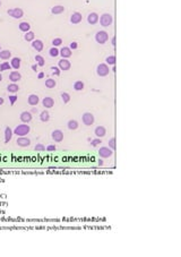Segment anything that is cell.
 <instances>
[{
    "label": "cell",
    "instance_id": "6da1fadb",
    "mask_svg": "<svg viewBox=\"0 0 181 257\" xmlns=\"http://www.w3.org/2000/svg\"><path fill=\"white\" fill-rule=\"evenodd\" d=\"M30 131H31V127L27 124H21V125H18L16 128L14 129L12 133L16 136H18V137H22V136H26Z\"/></svg>",
    "mask_w": 181,
    "mask_h": 257
},
{
    "label": "cell",
    "instance_id": "7a4b0ae2",
    "mask_svg": "<svg viewBox=\"0 0 181 257\" xmlns=\"http://www.w3.org/2000/svg\"><path fill=\"white\" fill-rule=\"evenodd\" d=\"M99 21H100V24L103 27H108V26H110L112 24L113 17L112 15H110V14H103L101 17L99 18Z\"/></svg>",
    "mask_w": 181,
    "mask_h": 257
},
{
    "label": "cell",
    "instance_id": "3957f363",
    "mask_svg": "<svg viewBox=\"0 0 181 257\" xmlns=\"http://www.w3.org/2000/svg\"><path fill=\"white\" fill-rule=\"evenodd\" d=\"M96 73H97V75H99L100 77H105V76L109 75L110 68H109V66H108L106 64H100V65H97V67H96Z\"/></svg>",
    "mask_w": 181,
    "mask_h": 257
},
{
    "label": "cell",
    "instance_id": "277c9868",
    "mask_svg": "<svg viewBox=\"0 0 181 257\" xmlns=\"http://www.w3.org/2000/svg\"><path fill=\"white\" fill-rule=\"evenodd\" d=\"M108 40H109V34L105 31H99L95 34V41L100 44H104L105 42H108Z\"/></svg>",
    "mask_w": 181,
    "mask_h": 257
},
{
    "label": "cell",
    "instance_id": "5b68a950",
    "mask_svg": "<svg viewBox=\"0 0 181 257\" xmlns=\"http://www.w3.org/2000/svg\"><path fill=\"white\" fill-rule=\"evenodd\" d=\"M99 155L102 159H109L113 155V150H111L109 146H102L99 150Z\"/></svg>",
    "mask_w": 181,
    "mask_h": 257
},
{
    "label": "cell",
    "instance_id": "8992f818",
    "mask_svg": "<svg viewBox=\"0 0 181 257\" xmlns=\"http://www.w3.org/2000/svg\"><path fill=\"white\" fill-rule=\"evenodd\" d=\"M82 121H83V124H84L85 126H92V125L94 124L95 119H94V116H93L91 112H86V113L83 115Z\"/></svg>",
    "mask_w": 181,
    "mask_h": 257
},
{
    "label": "cell",
    "instance_id": "52a82bcc",
    "mask_svg": "<svg viewBox=\"0 0 181 257\" xmlns=\"http://www.w3.org/2000/svg\"><path fill=\"white\" fill-rule=\"evenodd\" d=\"M7 14L11 16V17H14V18H16V19H19V18H22L23 15H24V12H23V9L21 8H14V9H9Z\"/></svg>",
    "mask_w": 181,
    "mask_h": 257
},
{
    "label": "cell",
    "instance_id": "ba28073f",
    "mask_svg": "<svg viewBox=\"0 0 181 257\" xmlns=\"http://www.w3.org/2000/svg\"><path fill=\"white\" fill-rule=\"evenodd\" d=\"M58 67H59V69H60V70L67 71V70L70 69L71 64H70V61H69L68 59L62 58L61 60H59V62H58Z\"/></svg>",
    "mask_w": 181,
    "mask_h": 257
},
{
    "label": "cell",
    "instance_id": "9c48e42d",
    "mask_svg": "<svg viewBox=\"0 0 181 257\" xmlns=\"http://www.w3.org/2000/svg\"><path fill=\"white\" fill-rule=\"evenodd\" d=\"M51 138L55 140V142H57V143H60V142H62V140H64V133H62L60 129H56V130L52 131Z\"/></svg>",
    "mask_w": 181,
    "mask_h": 257
},
{
    "label": "cell",
    "instance_id": "30bf717a",
    "mask_svg": "<svg viewBox=\"0 0 181 257\" xmlns=\"http://www.w3.org/2000/svg\"><path fill=\"white\" fill-rule=\"evenodd\" d=\"M59 56H61L62 58L68 59L71 57V49L69 47H62L59 50Z\"/></svg>",
    "mask_w": 181,
    "mask_h": 257
},
{
    "label": "cell",
    "instance_id": "8fae6325",
    "mask_svg": "<svg viewBox=\"0 0 181 257\" xmlns=\"http://www.w3.org/2000/svg\"><path fill=\"white\" fill-rule=\"evenodd\" d=\"M17 145L21 146V147H28L31 145V140L27 138V137H24V136L18 137L17 138Z\"/></svg>",
    "mask_w": 181,
    "mask_h": 257
},
{
    "label": "cell",
    "instance_id": "7c38bea8",
    "mask_svg": "<svg viewBox=\"0 0 181 257\" xmlns=\"http://www.w3.org/2000/svg\"><path fill=\"white\" fill-rule=\"evenodd\" d=\"M42 104H43V106L46 108V109L53 108V105H55V100H53L51 96H45L44 99H43V101H42Z\"/></svg>",
    "mask_w": 181,
    "mask_h": 257
},
{
    "label": "cell",
    "instance_id": "4fadbf2b",
    "mask_svg": "<svg viewBox=\"0 0 181 257\" xmlns=\"http://www.w3.org/2000/svg\"><path fill=\"white\" fill-rule=\"evenodd\" d=\"M19 119H21V121H22L23 124H28L30 121H32V113H31V112H27V111L22 112Z\"/></svg>",
    "mask_w": 181,
    "mask_h": 257
},
{
    "label": "cell",
    "instance_id": "5bb4252c",
    "mask_svg": "<svg viewBox=\"0 0 181 257\" xmlns=\"http://www.w3.org/2000/svg\"><path fill=\"white\" fill-rule=\"evenodd\" d=\"M82 19H83V16H82V14L80 12H74L71 16H70V23L71 24H78L82 22Z\"/></svg>",
    "mask_w": 181,
    "mask_h": 257
},
{
    "label": "cell",
    "instance_id": "9a60e30c",
    "mask_svg": "<svg viewBox=\"0 0 181 257\" xmlns=\"http://www.w3.org/2000/svg\"><path fill=\"white\" fill-rule=\"evenodd\" d=\"M99 18L100 17H99V15L96 12H91L90 15L87 16V22L91 25H94V24H96L99 22Z\"/></svg>",
    "mask_w": 181,
    "mask_h": 257
},
{
    "label": "cell",
    "instance_id": "2e32d148",
    "mask_svg": "<svg viewBox=\"0 0 181 257\" xmlns=\"http://www.w3.org/2000/svg\"><path fill=\"white\" fill-rule=\"evenodd\" d=\"M94 133H95V136H96V137L101 138L103 136H105L106 129H105V127H103V126H97V127L95 128V130H94Z\"/></svg>",
    "mask_w": 181,
    "mask_h": 257
},
{
    "label": "cell",
    "instance_id": "e0dca14e",
    "mask_svg": "<svg viewBox=\"0 0 181 257\" xmlns=\"http://www.w3.org/2000/svg\"><path fill=\"white\" fill-rule=\"evenodd\" d=\"M21 78H22V75L17 71V70H15V71H12L9 74V79H10V82L12 83H16L18 82V81H21Z\"/></svg>",
    "mask_w": 181,
    "mask_h": 257
},
{
    "label": "cell",
    "instance_id": "ac0fdd59",
    "mask_svg": "<svg viewBox=\"0 0 181 257\" xmlns=\"http://www.w3.org/2000/svg\"><path fill=\"white\" fill-rule=\"evenodd\" d=\"M27 102H28V104L30 105H37V103L40 102V99H39V96L36 95V94H31L30 96H28V99H27Z\"/></svg>",
    "mask_w": 181,
    "mask_h": 257
},
{
    "label": "cell",
    "instance_id": "d6986e66",
    "mask_svg": "<svg viewBox=\"0 0 181 257\" xmlns=\"http://www.w3.org/2000/svg\"><path fill=\"white\" fill-rule=\"evenodd\" d=\"M32 47H33L36 51L40 52V51L43 50V47H44V46H43V42H42L41 40H33V41H32Z\"/></svg>",
    "mask_w": 181,
    "mask_h": 257
},
{
    "label": "cell",
    "instance_id": "ffe728a7",
    "mask_svg": "<svg viewBox=\"0 0 181 257\" xmlns=\"http://www.w3.org/2000/svg\"><path fill=\"white\" fill-rule=\"evenodd\" d=\"M12 130H11L10 127H6L5 128V143L7 144L9 140H11V138H12Z\"/></svg>",
    "mask_w": 181,
    "mask_h": 257
},
{
    "label": "cell",
    "instance_id": "44dd1931",
    "mask_svg": "<svg viewBox=\"0 0 181 257\" xmlns=\"http://www.w3.org/2000/svg\"><path fill=\"white\" fill-rule=\"evenodd\" d=\"M18 28H19L22 32L26 33V32L31 31V25H30V23H27V22H22V23H19V25H18Z\"/></svg>",
    "mask_w": 181,
    "mask_h": 257
},
{
    "label": "cell",
    "instance_id": "7402d4cb",
    "mask_svg": "<svg viewBox=\"0 0 181 257\" xmlns=\"http://www.w3.org/2000/svg\"><path fill=\"white\" fill-rule=\"evenodd\" d=\"M10 66L14 68V69H19V67H21V58L15 57V58L11 59Z\"/></svg>",
    "mask_w": 181,
    "mask_h": 257
},
{
    "label": "cell",
    "instance_id": "603a6c76",
    "mask_svg": "<svg viewBox=\"0 0 181 257\" xmlns=\"http://www.w3.org/2000/svg\"><path fill=\"white\" fill-rule=\"evenodd\" d=\"M7 91L10 92V93H16L19 91V86L16 84V83H11L7 86Z\"/></svg>",
    "mask_w": 181,
    "mask_h": 257
},
{
    "label": "cell",
    "instance_id": "cb8c5ba5",
    "mask_svg": "<svg viewBox=\"0 0 181 257\" xmlns=\"http://www.w3.org/2000/svg\"><path fill=\"white\" fill-rule=\"evenodd\" d=\"M40 120L42 121V122H46V121H49L50 120V113H49V111H42L41 113H40Z\"/></svg>",
    "mask_w": 181,
    "mask_h": 257
},
{
    "label": "cell",
    "instance_id": "d4e9b609",
    "mask_svg": "<svg viewBox=\"0 0 181 257\" xmlns=\"http://www.w3.org/2000/svg\"><path fill=\"white\" fill-rule=\"evenodd\" d=\"M67 127L70 129V130H76V129L78 128V122H77L76 120L71 119V120H69L67 122Z\"/></svg>",
    "mask_w": 181,
    "mask_h": 257
},
{
    "label": "cell",
    "instance_id": "484cf974",
    "mask_svg": "<svg viewBox=\"0 0 181 257\" xmlns=\"http://www.w3.org/2000/svg\"><path fill=\"white\" fill-rule=\"evenodd\" d=\"M11 57V52L9 50H1L0 51V58L2 60H8Z\"/></svg>",
    "mask_w": 181,
    "mask_h": 257
},
{
    "label": "cell",
    "instance_id": "4316f807",
    "mask_svg": "<svg viewBox=\"0 0 181 257\" xmlns=\"http://www.w3.org/2000/svg\"><path fill=\"white\" fill-rule=\"evenodd\" d=\"M85 87V84L83 81H77V82L74 83V90L75 91H83Z\"/></svg>",
    "mask_w": 181,
    "mask_h": 257
},
{
    "label": "cell",
    "instance_id": "83f0119b",
    "mask_svg": "<svg viewBox=\"0 0 181 257\" xmlns=\"http://www.w3.org/2000/svg\"><path fill=\"white\" fill-rule=\"evenodd\" d=\"M65 12V7H64V6H55V7H52V9H51V12L55 14V15H59V14H61V12Z\"/></svg>",
    "mask_w": 181,
    "mask_h": 257
},
{
    "label": "cell",
    "instance_id": "f1b7e54d",
    "mask_svg": "<svg viewBox=\"0 0 181 257\" xmlns=\"http://www.w3.org/2000/svg\"><path fill=\"white\" fill-rule=\"evenodd\" d=\"M24 39H25L27 42H32L34 39H35V34H34V32H32V31L26 32V33H25V35H24Z\"/></svg>",
    "mask_w": 181,
    "mask_h": 257
},
{
    "label": "cell",
    "instance_id": "f546056e",
    "mask_svg": "<svg viewBox=\"0 0 181 257\" xmlns=\"http://www.w3.org/2000/svg\"><path fill=\"white\" fill-rule=\"evenodd\" d=\"M57 85V82L55 79H52V78H48L46 81H45V87H48V88H55Z\"/></svg>",
    "mask_w": 181,
    "mask_h": 257
},
{
    "label": "cell",
    "instance_id": "4dcf8cb0",
    "mask_svg": "<svg viewBox=\"0 0 181 257\" xmlns=\"http://www.w3.org/2000/svg\"><path fill=\"white\" fill-rule=\"evenodd\" d=\"M35 61H36V65L40 66V67H43L45 65V60L42 56H39V55L35 56Z\"/></svg>",
    "mask_w": 181,
    "mask_h": 257
},
{
    "label": "cell",
    "instance_id": "1f68e13d",
    "mask_svg": "<svg viewBox=\"0 0 181 257\" xmlns=\"http://www.w3.org/2000/svg\"><path fill=\"white\" fill-rule=\"evenodd\" d=\"M49 55L51 56V57H53V58H56L59 56V49L57 47H52L50 50H49Z\"/></svg>",
    "mask_w": 181,
    "mask_h": 257
},
{
    "label": "cell",
    "instance_id": "d6a6232c",
    "mask_svg": "<svg viewBox=\"0 0 181 257\" xmlns=\"http://www.w3.org/2000/svg\"><path fill=\"white\" fill-rule=\"evenodd\" d=\"M11 68L10 64L9 62H7V61H5V62H2L1 65H0V71H5V70H9Z\"/></svg>",
    "mask_w": 181,
    "mask_h": 257
},
{
    "label": "cell",
    "instance_id": "836d02e7",
    "mask_svg": "<svg viewBox=\"0 0 181 257\" xmlns=\"http://www.w3.org/2000/svg\"><path fill=\"white\" fill-rule=\"evenodd\" d=\"M115 56H109L105 59V64L106 65H115Z\"/></svg>",
    "mask_w": 181,
    "mask_h": 257
},
{
    "label": "cell",
    "instance_id": "e575fe53",
    "mask_svg": "<svg viewBox=\"0 0 181 257\" xmlns=\"http://www.w3.org/2000/svg\"><path fill=\"white\" fill-rule=\"evenodd\" d=\"M62 44V39L61 37H55L52 40V46L53 47H60Z\"/></svg>",
    "mask_w": 181,
    "mask_h": 257
},
{
    "label": "cell",
    "instance_id": "d590c367",
    "mask_svg": "<svg viewBox=\"0 0 181 257\" xmlns=\"http://www.w3.org/2000/svg\"><path fill=\"white\" fill-rule=\"evenodd\" d=\"M100 144H102V140L101 138H94V140H91V146L92 147H96L97 145H100Z\"/></svg>",
    "mask_w": 181,
    "mask_h": 257
},
{
    "label": "cell",
    "instance_id": "8d00e7d4",
    "mask_svg": "<svg viewBox=\"0 0 181 257\" xmlns=\"http://www.w3.org/2000/svg\"><path fill=\"white\" fill-rule=\"evenodd\" d=\"M61 99L64 101V103H68L70 101V95L67 93V92H62L61 93Z\"/></svg>",
    "mask_w": 181,
    "mask_h": 257
},
{
    "label": "cell",
    "instance_id": "74e56055",
    "mask_svg": "<svg viewBox=\"0 0 181 257\" xmlns=\"http://www.w3.org/2000/svg\"><path fill=\"white\" fill-rule=\"evenodd\" d=\"M34 150H35V151H37V152H42V151H45V146L43 145V144L39 143V144H36V145H35Z\"/></svg>",
    "mask_w": 181,
    "mask_h": 257
},
{
    "label": "cell",
    "instance_id": "f35d334b",
    "mask_svg": "<svg viewBox=\"0 0 181 257\" xmlns=\"http://www.w3.org/2000/svg\"><path fill=\"white\" fill-rule=\"evenodd\" d=\"M108 145H109V147H110L111 150H113V151H114V150H115V138H114V137L110 138V140H109V144H108Z\"/></svg>",
    "mask_w": 181,
    "mask_h": 257
},
{
    "label": "cell",
    "instance_id": "ab89813d",
    "mask_svg": "<svg viewBox=\"0 0 181 257\" xmlns=\"http://www.w3.org/2000/svg\"><path fill=\"white\" fill-rule=\"evenodd\" d=\"M57 150L56 145H53V144H51V145H48L46 147H45V151H48V152H55Z\"/></svg>",
    "mask_w": 181,
    "mask_h": 257
},
{
    "label": "cell",
    "instance_id": "60d3db41",
    "mask_svg": "<svg viewBox=\"0 0 181 257\" xmlns=\"http://www.w3.org/2000/svg\"><path fill=\"white\" fill-rule=\"evenodd\" d=\"M18 100V97H17V95H9V101H10V104L11 105H14L15 104V102Z\"/></svg>",
    "mask_w": 181,
    "mask_h": 257
},
{
    "label": "cell",
    "instance_id": "b9f144b4",
    "mask_svg": "<svg viewBox=\"0 0 181 257\" xmlns=\"http://www.w3.org/2000/svg\"><path fill=\"white\" fill-rule=\"evenodd\" d=\"M51 69H52V71H53V75H56V76H59V75H60V69H59V67H52Z\"/></svg>",
    "mask_w": 181,
    "mask_h": 257
},
{
    "label": "cell",
    "instance_id": "7bdbcfd3",
    "mask_svg": "<svg viewBox=\"0 0 181 257\" xmlns=\"http://www.w3.org/2000/svg\"><path fill=\"white\" fill-rule=\"evenodd\" d=\"M69 48H70L71 50H76V49L78 48V43L74 41V42H71V43H70V46H69Z\"/></svg>",
    "mask_w": 181,
    "mask_h": 257
},
{
    "label": "cell",
    "instance_id": "ee69618b",
    "mask_svg": "<svg viewBox=\"0 0 181 257\" xmlns=\"http://www.w3.org/2000/svg\"><path fill=\"white\" fill-rule=\"evenodd\" d=\"M44 77V73H39V75H37V78L39 79H42Z\"/></svg>",
    "mask_w": 181,
    "mask_h": 257
},
{
    "label": "cell",
    "instance_id": "f6af8a7d",
    "mask_svg": "<svg viewBox=\"0 0 181 257\" xmlns=\"http://www.w3.org/2000/svg\"><path fill=\"white\" fill-rule=\"evenodd\" d=\"M32 70H33V71H36V70H37V66H36V65H33V66H32Z\"/></svg>",
    "mask_w": 181,
    "mask_h": 257
},
{
    "label": "cell",
    "instance_id": "bcb514c9",
    "mask_svg": "<svg viewBox=\"0 0 181 257\" xmlns=\"http://www.w3.org/2000/svg\"><path fill=\"white\" fill-rule=\"evenodd\" d=\"M111 42H112V46H115V36H113L112 40H111Z\"/></svg>",
    "mask_w": 181,
    "mask_h": 257
},
{
    "label": "cell",
    "instance_id": "7dc6e473",
    "mask_svg": "<svg viewBox=\"0 0 181 257\" xmlns=\"http://www.w3.org/2000/svg\"><path fill=\"white\" fill-rule=\"evenodd\" d=\"M97 164H99V165H103V160H102V159H100V160L97 161Z\"/></svg>",
    "mask_w": 181,
    "mask_h": 257
},
{
    "label": "cell",
    "instance_id": "c3c4849f",
    "mask_svg": "<svg viewBox=\"0 0 181 257\" xmlns=\"http://www.w3.org/2000/svg\"><path fill=\"white\" fill-rule=\"evenodd\" d=\"M32 112H33V113L37 112V109H36V108H33V109H32Z\"/></svg>",
    "mask_w": 181,
    "mask_h": 257
},
{
    "label": "cell",
    "instance_id": "681fc988",
    "mask_svg": "<svg viewBox=\"0 0 181 257\" xmlns=\"http://www.w3.org/2000/svg\"><path fill=\"white\" fill-rule=\"evenodd\" d=\"M2 104H3V99L0 97V105H2Z\"/></svg>",
    "mask_w": 181,
    "mask_h": 257
},
{
    "label": "cell",
    "instance_id": "f907efd6",
    "mask_svg": "<svg viewBox=\"0 0 181 257\" xmlns=\"http://www.w3.org/2000/svg\"><path fill=\"white\" fill-rule=\"evenodd\" d=\"M1 81H2V75L0 74V82H1Z\"/></svg>",
    "mask_w": 181,
    "mask_h": 257
},
{
    "label": "cell",
    "instance_id": "816d5d0a",
    "mask_svg": "<svg viewBox=\"0 0 181 257\" xmlns=\"http://www.w3.org/2000/svg\"><path fill=\"white\" fill-rule=\"evenodd\" d=\"M0 51H1V46H0Z\"/></svg>",
    "mask_w": 181,
    "mask_h": 257
},
{
    "label": "cell",
    "instance_id": "f5cc1de1",
    "mask_svg": "<svg viewBox=\"0 0 181 257\" xmlns=\"http://www.w3.org/2000/svg\"><path fill=\"white\" fill-rule=\"evenodd\" d=\"M0 6H1V2H0Z\"/></svg>",
    "mask_w": 181,
    "mask_h": 257
}]
</instances>
